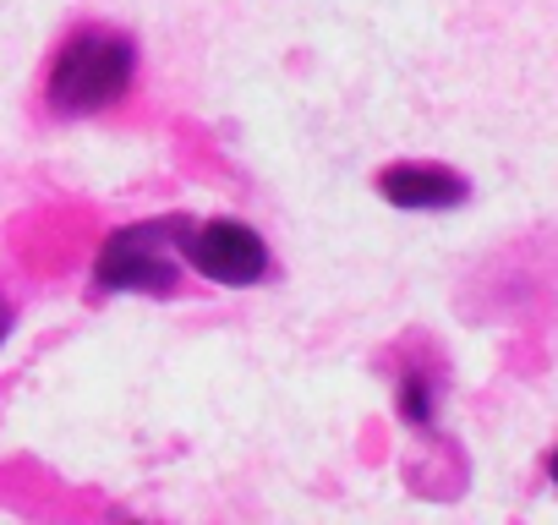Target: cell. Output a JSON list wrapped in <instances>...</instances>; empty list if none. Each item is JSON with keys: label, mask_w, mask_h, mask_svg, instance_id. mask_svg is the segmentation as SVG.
<instances>
[{"label": "cell", "mask_w": 558, "mask_h": 525, "mask_svg": "<svg viewBox=\"0 0 558 525\" xmlns=\"http://www.w3.org/2000/svg\"><path fill=\"white\" fill-rule=\"evenodd\" d=\"M132 83V45L121 34H77L50 66V105L61 115H94L116 105Z\"/></svg>", "instance_id": "6da1fadb"}, {"label": "cell", "mask_w": 558, "mask_h": 525, "mask_svg": "<svg viewBox=\"0 0 558 525\" xmlns=\"http://www.w3.org/2000/svg\"><path fill=\"white\" fill-rule=\"evenodd\" d=\"M175 252H181V224H132V230L105 241L99 285H110V291H170L175 285Z\"/></svg>", "instance_id": "7a4b0ae2"}, {"label": "cell", "mask_w": 558, "mask_h": 525, "mask_svg": "<svg viewBox=\"0 0 558 525\" xmlns=\"http://www.w3.org/2000/svg\"><path fill=\"white\" fill-rule=\"evenodd\" d=\"M181 257L197 262V274H208L219 285H252L268 269V246L235 219H214L197 230L181 224Z\"/></svg>", "instance_id": "3957f363"}, {"label": "cell", "mask_w": 558, "mask_h": 525, "mask_svg": "<svg viewBox=\"0 0 558 525\" xmlns=\"http://www.w3.org/2000/svg\"><path fill=\"white\" fill-rule=\"evenodd\" d=\"M378 192L395 208H454V203H465V181L444 164H389L378 175Z\"/></svg>", "instance_id": "277c9868"}, {"label": "cell", "mask_w": 558, "mask_h": 525, "mask_svg": "<svg viewBox=\"0 0 558 525\" xmlns=\"http://www.w3.org/2000/svg\"><path fill=\"white\" fill-rule=\"evenodd\" d=\"M400 411H405L411 422H427V389H422L416 378L405 383V394H400Z\"/></svg>", "instance_id": "5b68a950"}, {"label": "cell", "mask_w": 558, "mask_h": 525, "mask_svg": "<svg viewBox=\"0 0 558 525\" xmlns=\"http://www.w3.org/2000/svg\"><path fill=\"white\" fill-rule=\"evenodd\" d=\"M7 323H12V318H7V307H0V340H7Z\"/></svg>", "instance_id": "8992f818"}, {"label": "cell", "mask_w": 558, "mask_h": 525, "mask_svg": "<svg viewBox=\"0 0 558 525\" xmlns=\"http://www.w3.org/2000/svg\"><path fill=\"white\" fill-rule=\"evenodd\" d=\"M553 481H558V454H553Z\"/></svg>", "instance_id": "52a82bcc"}]
</instances>
